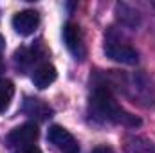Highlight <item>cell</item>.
Listing matches in <instances>:
<instances>
[{
    "label": "cell",
    "mask_w": 155,
    "mask_h": 153,
    "mask_svg": "<svg viewBox=\"0 0 155 153\" xmlns=\"http://www.w3.org/2000/svg\"><path fill=\"white\" fill-rule=\"evenodd\" d=\"M88 112L99 122H112V124H121V126H128V128L141 126V119L124 112L123 106L114 99L110 88L105 83H101L94 88L90 101H88Z\"/></svg>",
    "instance_id": "cell-1"
},
{
    "label": "cell",
    "mask_w": 155,
    "mask_h": 153,
    "mask_svg": "<svg viewBox=\"0 0 155 153\" xmlns=\"http://www.w3.org/2000/svg\"><path fill=\"white\" fill-rule=\"evenodd\" d=\"M105 54L110 60L123 63V65H135L139 61V52L126 41L114 38L112 34H108V38L105 41Z\"/></svg>",
    "instance_id": "cell-2"
},
{
    "label": "cell",
    "mask_w": 155,
    "mask_h": 153,
    "mask_svg": "<svg viewBox=\"0 0 155 153\" xmlns=\"http://www.w3.org/2000/svg\"><path fill=\"white\" fill-rule=\"evenodd\" d=\"M63 41H65V47L69 49V52L79 60L83 61L87 58V45H85V38H83V33H81V27L74 24V22H67L63 25Z\"/></svg>",
    "instance_id": "cell-3"
},
{
    "label": "cell",
    "mask_w": 155,
    "mask_h": 153,
    "mask_svg": "<svg viewBox=\"0 0 155 153\" xmlns=\"http://www.w3.org/2000/svg\"><path fill=\"white\" fill-rule=\"evenodd\" d=\"M40 132H38V126L35 122H25V124H20L16 128H13L7 137H5V144L9 148H25V146H33L35 141L38 139Z\"/></svg>",
    "instance_id": "cell-4"
},
{
    "label": "cell",
    "mask_w": 155,
    "mask_h": 153,
    "mask_svg": "<svg viewBox=\"0 0 155 153\" xmlns=\"http://www.w3.org/2000/svg\"><path fill=\"white\" fill-rule=\"evenodd\" d=\"M47 139H49V142L54 148H58L61 153H79V144L74 139V135L67 128H63L60 124H54V126L49 128Z\"/></svg>",
    "instance_id": "cell-5"
},
{
    "label": "cell",
    "mask_w": 155,
    "mask_h": 153,
    "mask_svg": "<svg viewBox=\"0 0 155 153\" xmlns=\"http://www.w3.org/2000/svg\"><path fill=\"white\" fill-rule=\"evenodd\" d=\"M38 25H40V15L35 9H25V11H20L13 16V29L22 36L33 34Z\"/></svg>",
    "instance_id": "cell-6"
},
{
    "label": "cell",
    "mask_w": 155,
    "mask_h": 153,
    "mask_svg": "<svg viewBox=\"0 0 155 153\" xmlns=\"http://www.w3.org/2000/svg\"><path fill=\"white\" fill-rule=\"evenodd\" d=\"M41 60V52L38 50V47H20L15 52V63L20 70H29V69H36L41 63H38Z\"/></svg>",
    "instance_id": "cell-7"
},
{
    "label": "cell",
    "mask_w": 155,
    "mask_h": 153,
    "mask_svg": "<svg viewBox=\"0 0 155 153\" xmlns=\"http://www.w3.org/2000/svg\"><path fill=\"white\" fill-rule=\"evenodd\" d=\"M22 110L25 115L36 121H47L49 117H52V108L43 99H38V97H25Z\"/></svg>",
    "instance_id": "cell-8"
},
{
    "label": "cell",
    "mask_w": 155,
    "mask_h": 153,
    "mask_svg": "<svg viewBox=\"0 0 155 153\" xmlns=\"http://www.w3.org/2000/svg\"><path fill=\"white\" fill-rule=\"evenodd\" d=\"M56 77H58V72H56V67L54 65H51V63H41L40 67H36L35 70H33V83H35V86L40 88V90H43V88H47L49 85H52L54 81H56Z\"/></svg>",
    "instance_id": "cell-9"
},
{
    "label": "cell",
    "mask_w": 155,
    "mask_h": 153,
    "mask_svg": "<svg viewBox=\"0 0 155 153\" xmlns=\"http://www.w3.org/2000/svg\"><path fill=\"white\" fill-rule=\"evenodd\" d=\"M15 96V85L9 79H0V114L5 112L13 101Z\"/></svg>",
    "instance_id": "cell-10"
},
{
    "label": "cell",
    "mask_w": 155,
    "mask_h": 153,
    "mask_svg": "<svg viewBox=\"0 0 155 153\" xmlns=\"http://www.w3.org/2000/svg\"><path fill=\"white\" fill-rule=\"evenodd\" d=\"M126 153H155V144L148 142L146 139L132 137L126 141Z\"/></svg>",
    "instance_id": "cell-11"
},
{
    "label": "cell",
    "mask_w": 155,
    "mask_h": 153,
    "mask_svg": "<svg viewBox=\"0 0 155 153\" xmlns=\"http://www.w3.org/2000/svg\"><path fill=\"white\" fill-rule=\"evenodd\" d=\"M15 153H41V150H40L38 146H25V148H20V150H16Z\"/></svg>",
    "instance_id": "cell-12"
},
{
    "label": "cell",
    "mask_w": 155,
    "mask_h": 153,
    "mask_svg": "<svg viewBox=\"0 0 155 153\" xmlns=\"http://www.w3.org/2000/svg\"><path fill=\"white\" fill-rule=\"evenodd\" d=\"M92 153H116L110 146H107V144H101V146H96L94 150H92Z\"/></svg>",
    "instance_id": "cell-13"
},
{
    "label": "cell",
    "mask_w": 155,
    "mask_h": 153,
    "mask_svg": "<svg viewBox=\"0 0 155 153\" xmlns=\"http://www.w3.org/2000/svg\"><path fill=\"white\" fill-rule=\"evenodd\" d=\"M2 69H4V61H2V56H0V72H2Z\"/></svg>",
    "instance_id": "cell-14"
}]
</instances>
